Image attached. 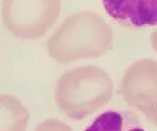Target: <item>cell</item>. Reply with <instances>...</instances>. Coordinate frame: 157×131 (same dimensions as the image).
<instances>
[{
  "mask_svg": "<svg viewBox=\"0 0 157 131\" xmlns=\"http://www.w3.org/2000/svg\"><path fill=\"white\" fill-rule=\"evenodd\" d=\"M60 11V0H4L3 21L15 35L33 37L45 33Z\"/></svg>",
  "mask_w": 157,
  "mask_h": 131,
  "instance_id": "6da1fadb",
  "label": "cell"
},
{
  "mask_svg": "<svg viewBox=\"0 0 157 131\" xmlns=\"http://www.w3.org/2000/svg\"><path fill=\"white\" fill-rule=\"evenodd\" d=\"M102 5L107 15L124 26L157 27V0H102Z\"/></svg>",
  "mask_w": 157,
  "mask_h": 131,
  "instance_id": "7a4b0ae2",
  "label": "cell"
},
{
  "mask_svg": "<svg viewBox=\"0 0 157 131\" xmlns=\"http://www.w3.org/2000/svg\"><path fill=\"white\" fill-rule=\"evenodd\" d=\"M131 120L125 113L109 110L97 117L85 131H125Z\"/></svg>",
  "mask_w": 157,
  "mask_h": 131,
  "instance_id": "3957f363",
  "label": "cell"
},
{
  "mask_svg": "<svg viewBox=\"0 0 157 131\" xmlns=\"http://www.w3.org/2000/svg\"><path fill=\"white\" fill-rule=\"evenodd\" d=\"M125 131H146V130H144L143 127H140V126L134 124L133 122L130 121V123L128 124V125Z\"/></svg>",
  "mask_w": 157,
  "mask_h": 131,
  "instance_id": "277c9868",
  "label": "cell"
}]
</instances>
